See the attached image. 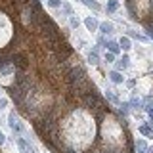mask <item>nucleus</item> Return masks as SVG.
I'll return each mask as SVG.
<instances>
[{
	"label": "nucleus",
	"mask_w": 153,
	"mask_h": 153,
	"mask_svg": "<svg viewBox=\"0 0 153 153\" xmlns=\"http://www.w3.org/2000/svg\"><path fill=\"white\" fill-rule=\"evenodd\" d=\"M8 124H10V126H12V130L13 132H19V130H21V126H19V124H17V119H16V113H10L8 115Z\"/></svg>",
	"instance_id": "nucleus-1"
},
{
	"label": "nucleus",
	"mask_w": 153,
	"mask_h": 153,
	"mask_svg": "<svg viewBox=\"0 0 153 153\" xmlns=\"http://www.w3.org/2000/svg\"><path fill=\"white\" fill-rule=\"evenodd\" d=\"M84 25H86V29H88V31H98L100 23L96 21L94 17H86V19H84Z\"/></svg>",
	"instance_id": "nucleus-2"
},
{
	"label": "nucleus",
	"mask_w": 153,
	"mask_h": 153,
	"mask_svg": "<svg viewBox=\"0 0 153 153\" xmlns=\"http://www.w3.org/2000/svg\"><path fill=\"white\" fill-rule=\"evenodd\" d=\"M109 79H111L115 84H121L123 80H124V76L119 73V71H111V73H109Z\"/></svg>",
	"instance_id": "nucleus-3"
},
{
	"label": "nucleus",
	"mask_w": 153,
	"mask_h": 153,
	"mask_svg": "<svg viewBox=\"0 0 153 153\" xmlns=\"http://www.w3.org/2000/svg\"><path fill=\"white\" fill-rule=\"evenodd\" d=\"M100 31H102L103 35H109V33H113V25L107 23V21H103V23H100Z\"/></svg>",
	"instance_id": "nucleus-4"
},
{
	"label": "nucleus",
	"mask_w": 153,
	"mask_h": 153,
	"mask_svg": "<svg viewBox=\"0 0 153 153\" xmlns=\"http://www.w3.org/2000/svg\"><path fill=\"white\" fill-rule=\"evenodd\" d=\"M119 46H121L123 50H130V48H132V46H130V38L123 36V38H121V42H119Z\"/></svg>",
	"instance_id": "nucleus-5"
},
{
	"label": "nucleus",
	"mask_w": 153,
	"mask_h": 153,
	"mask_svg": "<svg viewBox=\"0 0 153 153\" xmlns=\"http://www.w3.org/2000/svg\"><path fill=\"white\" fill-rule=\"evenodd\" d=\"M107 48H109V52H111V54H117V52L121 50V46H119L117 42H113V40H111V42H107Z\"/></svg>",
	"instance_id": "nucleus-6"
},
{
	"label": "nucleus",
	"mask_w": 153,
	"mask_h": 153,
	"mask_svg": "<svg viewBox=\"0 0 153 153\" xmlns=\"http://www.w3.org/2000/svg\"><path fill=\"white\" fill-rule=\"evenodd\" d=\"M107 10H109V12L119 10V0H107Z\"/></svg>",
	"instance_id": "nucleus-7"
},
{
	"label": "nucleus",
	"mask_w": 153,
	"mask_h": 153,
	"mask_svg": "<svg viewBox=\"0 0 153 153\" xmlns=\"http://www.w3.org/2000/svg\"><path fill=\"white\" fill-rule=\"evenodd\" d=\"M82 4H86L88 8H94V10H100V8H102L98 2H96V0H82Z\"/></svg>",
	"instance_id": "nucleus-8"
},
{
	"label": "nucleus",
	"mask_w": 153,
	"mask_h": 153,
	"mask_svg": "<svg viewBox=\"0 0 153 153\" xmlns=\"http://www.w3.org/2000/svg\"><path fill=\"white\" fill-rule=\"evenodd\" d=\"M128 61H130V59H128V56H123V59L119 61V67H121V69H126V67H128Z\"/></svg>",
	"instance_id": "nucleus-9"
},
{
	"label": "nucleus",
	"mask_w": 153,
	"mask_h": 153,
	"mask_svg": "<svg viewBox=\"0 0 153 153\" xmlns=\"http://www.w3.org/2000/svg\"><path fill=\"white\" fill-rule=\"evenodd\" d=\"M61 2L63 0H48V6L50 8H61Z\"/></svg>",
	"instance_id": "nucleus-10"
},
{
	"label": "nucleus",
	"mask_w": 153,
	"mask_h": 153,
	"mask_svg": "<svg viewBox=\"0 0 153 153\" xmlns=\"http://www.w3.org/2000/svg\"><path fill=\"white\" fill-rule=\"evenodd\" d=\"M88 61H90V63H98V54H96V50L88 54Z\"/></svg>",
	"instance_id": "nucleus-11"
},
{
	"label": "nucleus",
	"mask_w": 153,
	"mask_h": 153,
	"mask_svg": "<svg viewBox=\"0 0 153 153\" xmlns=\"http://www.w3.org/2000/svg\"><path fill=\"white\" fill-rule=\"evenodd\" d=\"M17 146H19V147H21V151H23V153H29V149H27V143H25V142H23V140H21V138H17Z\"/></svg>",
	"instance_id": "nucleus-12"
},
{
	"label": "nucleus",
	"mask_w": 153,
	"mask_h": 153,
	"mask_svg": "<svg viewBox=\"0 0 153 153\" xmlns=\"http://www.w3.org/2000/svg\"><path fill=\"white\" fill-rule=\"evenodd\" d=\"M69 23H71V27H73V29H76V27H79V25H80V21H79V19H75L73 16H71V17H69Z\"/></svg>",
	"instance_id": "nucleus-13"
},
{
	"label": "nucleus",
	"mask_w": 153,
	"mask_h": 153,
	"mask_svg": "<svg viewBox=\"0 0 153 153\" xmlns=\"http://www.w3.org/2000/svg\"><path fill=\"white\" fill-rule=\"evenodd\" d=\"M105 61H107V63H113V61H115V54H111V52L105 54Z\"/></svg>",
	"instance_id": "nucleus-14"
},
{
	"label": "nucleus",
	"mask_w": 153,
	"mask_h": 153,
	"mask_svg": "<svg viewBox=\"0 0 153 153\" xmlns=\"http://www.w3.org/2000/svg\"><path fill=\"white\" fill-rule=\"evenodd\" d=\"M8 107V100L6 98H0V111H2V109H6Z\"/></svg>",
	"instance_id": "nucleus-15"
},
{
	"label": "nucleus",
	"mask_w": 153,
	"mask_h": 153,
	"mask_svg": "<svg viewBox=\"0 0 153 153\" xmlns=\"http://www.w3.org/2000/svg\"><path fill=\"white\" fill-rule=\"evenodd\" d=\"M140 130H142L143 134H149V132H151V128H149V126H142V128H140Z\"/></svg>",
	"instance_id": "nucleus-16"
},
{
	"label": "nucleus",
	"mask_w": 153,
	"mask_h": 153,
	"mask_svg": "<svg viewBox=\"0 0 153 153\" xmlns=\"http://www.w3.org/2000/svg\"><path fill=\"white\" fill-rule=\"evenodd\" d=\"M6 142V136H4V132H0V143H4Z\"/></svg>",
	"instance_id": "nucleus-17"
},
{
	"label": "nucleus",
	"mask_w": 153,
	"mask_h": 153,
	"mask_svg": "<svg viewBox=\"0 0 153 153\" xmlns=\"http://www.w3.org/2000/svg\"><path fill=\"white\" fill-rule=\"evenodd\" d=\"M149 153H153V149H149Z\"/></svg>",
	"instance_id": "nucleus-18"
},
{
	"label": "nucleus",
	"mask_w": 153,
	"mask_h": 153,
	"mask_svg": "<svg viewBox=\"0 0 153 153\" xmlns=\"http://www.w3.org/2000/svg\"><path fill=\"white\" fill-rule=\"evenodd\" d=\"M0 94H2V92H0Z\"/></svg>",
	"instance_id": "nucleus-19"
}]
</instances>
